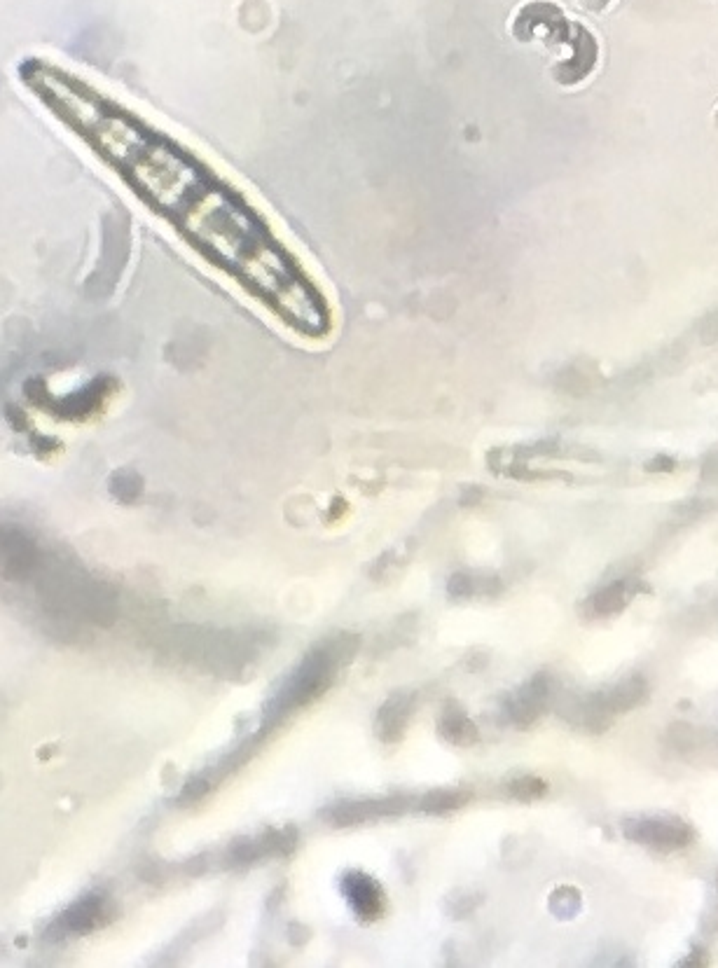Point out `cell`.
<instances>
[{
  "mask_svg": "<svg viewBox=\"0 0 718 968\" xmlns=\"http://www.w3.org/2000/svg\"><path fill=\"white\" fill-rule=\"evenodd\" d=\"M342 653L344 639H337L328 643V646H321L309 653L302 660V665L295 669L291 679L286 681V686L279 690V695L274 697L272 704H269V709L265 711V728H262V732L267 730V725L272 728V725L279 723L293 709L316 700L330 686V681H333Z\"/></svg>",
  "mask_w": 718,
  "mask_h": 968,
  "instance_id": "cell-1",
  "label": "cell"
},
{
  "mask_svg": "<svg viewBox=\"0 0 718 968\" xmlns=\"http://www.w3.org/2000/svg\"><path fill=\"white\" fill-rule=\"evenodd\" d=\"M625 835L639 845L660 849V852H674L690 842V828L683 821L669 817L627 821Z\"/></svg>",
  "mask_w": 718,
  "mask_h": 968,
  "instance_id": "cell-2",
  "label": "cell"
},
{
  "mask_svg": "<svg viewBox=\"0 0 718 968\" xmlns=\"http://www.w3.org/2000/svg\"><path fill=\"white\" fill-rule=\"evenodd\" d=\"M407 798H382V800H363V802H344L330 810L328 817L337 826H351L361 824V821H372L377 817H391L407 810Z\"/></svg>",
  "mask_w": 718,
  "mask_h": 968,
  "instance_id": "cell-3",
  "label": "cell"
},
{
  "mask_svg": "<svg viewBox=\"0 0 718 968\" xmlns=\"http://www.w3.org/2000/svg\"><path fill=\"white\" fill-rule=\"evenodd\" d=\"M342 891L347 894V901L356 910L358 917L363 919H377L384 910V896L382 889L377 887L375 880H370L363 873H347L342 880Z\"/></svg>",
  "mask_w": 718,
  "mask_h": 968,
  "instance_id": "cell-4",
  "label": "cell"
},
{
  "mask_svg": "<svg viewBox=\"0 0 718 968\" xmlns=\"http://www.w3.org/2000/svg\"><path fill=\"white\" fill-rule=\"evenodd\" d=\"M548 695H550L548 681H545L543 676H536L534 681L527 683V686L517 690V693L510 697L508 716L513 718L517 725L534 723L536 718L541 716L545 702H548Z\"/></svg>",
  "mask_w": 718,
  "mask_h": 968,
  "instance_id": "cell-5",
  "label": "cell"
},
{
  "mask_svg": "<svg viewBox=\"0 0 718 968\" xmlns=\"http://www.w3.org/2000/svg\"><path fill=\"white\" fill-rule=\"evenodd\" d=\"M646 697V681L639 679V676H632V679L620 681L618 686H613L606 693L592 697L597 702V707L606 711V714H620V711H627L637 704L644 702Z\"/></svg>",
  "mask_w": 718,
  "mask_h": 968,
  "instance_id": "cell-6",
  "label": "cell"
},
{
  "mask_svg": "<svg viewBox=\"0 0 718 968\" xmlns=\"http://www.w3.org/2000/svg\"><path fill=\"white\" fill-rule=\"evenodd\" d=\"M410 709H412V700L403 695L391 697V700L384 704L377 716V732L384 742H393V739L403 735L407 718H410Z\"/></svg>",
  "mask_w": 718,
  "mask_h": 968,
  "instance_id": "cell-7",
  "label": "cell"
},
{
  "mask_svg": "<svg viewBox=\"0 0 718 968\" xmlns=\"http://www.w3.org/2000/svg\"><path fill=\"white\" fill-rule=\"evenodd\" d=\"M103 915V898L101 896H85L82 901L73 905L71 910L61 917V929L66 933H82L94 929Z\"/></svg>",
  "mask_w": 718,
  "mask_h": 968,
  "instance_id": "cell-8",
  "label": "cell"
},
{
  "mask_svg": "<svg viewBox=\"0 0 718 968\" xmlns=\"http://www.w3.org/2000/svg\"><path fill=\"white\" fill-rule=\"evenodd\" d=\"M440 732H443L447 742L461 744V746L473 744L475 739H478V728L468 721L464 711H447L443 721H440Z\"/></svg>",
  "mask_w": 718,
  "mask_h": 968,
  "instance_id": "cell-9",
  "label": "cell"
},
{
  "mask_svg": "<svg viewBox=\"0 0 718 968\" xmlns=\"http://www.w3.org/2000/svg\"><path fill=\"white\" fill-rule=\"evenodd\" d=\"M627 601H630V590H627V585L616 583L611 587H604L602 592H597L595 597H592L590 606L597 615H613L623 611Z\"/></svg>",
  "mask_w": 718,
  "mask_h": 968,
  "instance_id": "cell-10",
  "label": "cell"
},
{
  "mask_svg": "<svg viewBox=\"0 0 718 968\" xmlns=\"http://www.w3.org/2000/svg\"><path fill=\"white\" fill-rule=\"evenodd\" d=\"M468 800L466 793L459 791H438V793H428L424 800H421V810L424 812H450L457 810V807L464 805Z\"/></svg>",
  "mask_w": 718,
  "mask_h": 968,
  "instance_id": "cell-11",
  "label": "cell"
},
{
  "mask_svg": "<svg viewBox=\"0 0 718 968\" xmlns=\"http://www.w3.org/2000/svg\"><path fill=\"white\" fill-rule=\"evenodd\" d=\"M510 793L515 795V798H520V800H534V798H541V795L545 793V784L541 779H534V777H524V779H517L510 784Z\"/></svg>",
  "mask_w": 718,
  "mask_h": 968,
  "instance_id": "cell-12",
  "label": "cell"
}]
</instances>
